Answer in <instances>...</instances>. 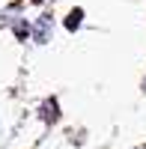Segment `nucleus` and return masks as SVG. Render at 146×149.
Here are the masks:
<instances>
[{
	"label": "nucleus",
	"instance_id": "obj_5",
	"mask_svg": "<svg viewBox=\"0 0 146 149\" xmlns=\"http://www.w3.org/2000/svg\"><path fill=\"white\" fill-rule=\"evenodd\" d=\"M140 149H146V146H140Z\"/></svg>",
	"mask_w": 146,
	"mask_h": 149
},
{
	"label": "nucleus",
	"instance_id": "obj_2",
	"mask_svg": "<svg viewBox=\"0 0 146 149\" xmlns=\"http://www.w3.org/2000/svg\"><path fill=\"white\" fill-rule=\"evenodd\" d=\"M57 116H60V113H57V102H54V98H48V102L42 104V119H45V122H57Z\"/></svg>",
	"mask_w": 146,
	"mask_h": 149
},
{
	"label": "nucleus",
	"instance_id": "obj_1",
	"mask_svg": "<svg viewBox=\"0 0 146 149\" xmlns=\"http://www.w3.org/2000/svg\"><path fill=\"white\" fill-rule=\"evenodd\" d=\"M51 27H54L51 15H42L39 21H36V27H33V39L36 42H48V39H51Z\"/></svg>",
	"mask_w": 146,
	"mask_h": 149
},
{
	"label": "nucleus",
	"instance_id": "obj_6",
	"mask_svg": "<svg viewBox=\"0 0 146 149\" xmlns=\"http://www.w3.org/2000/svg\"><path fill=\"white\" fill-rule=\"evenodd\" d=\"M36 3H39V0H36Z\"/></svg>",
	"mask_w": 146,
	"mask_h": 149
},
{
	"label": "nucleus",
	"instance_id": "obj_4",
	"mask_svg": "<svg viewBox=\"0 0 146 149\" xmlns=\"http://www.w3.org/2000/svg\"><path fill=\"white\" fill-rule=\"evenodd\" d=\"M12 30H15V36H18V39H27V33H30V27H27L24 21H18L15 27H12Z\"/></svg>",
	"mask_w": 146,
	"mask_h": 149
},
{
	"label": "nucleus",
	"instance_id": "obj_3",
	"mask_svg": "<svg viewBox=\"0 0 146 149\" xmlns=\"http://www.w3.org/2000/svg\"><path fill=\"white\" fill-rule=\"evenodd\" d=\"M81 21H83V9H72L69 18H66V30H78Z\"/></svg>",
	"mask_w": 146,
	"mask_h": 149
}]
</instances>
